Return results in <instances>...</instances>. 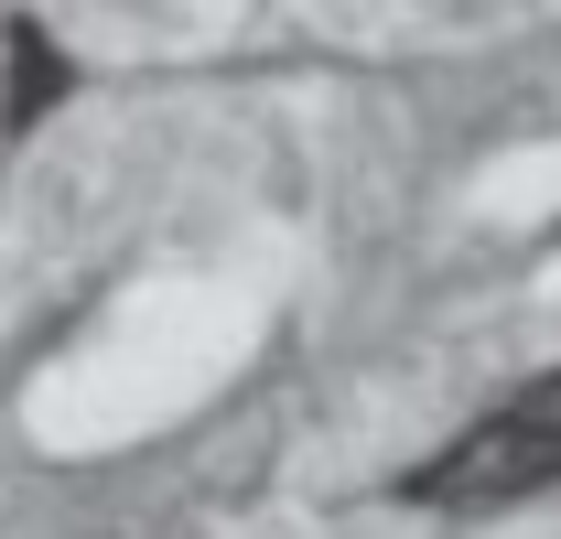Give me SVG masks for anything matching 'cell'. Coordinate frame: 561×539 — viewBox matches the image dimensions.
<instances>
[{"label":"cell","mask_w":561,"mask_h":539,"mask_svg":"<svg viewBox=\"0 0 561 539\" xmlns=\"http://www.w3.org/2000/svg\"><path fill=\"white\" fill-rule=\"evenodd\" d=\"M561 485V367L529 378L507 410H486L476 432H454L432 465L400 474V496L432 518H496V507H529Z\"/></svg>","instance_id":"6da1fadb"},{"label":"cell","mask_w":561,"mask_h":539,"mask_svg":"<svg viewBox=\"0 0 561 539\" xmlns=\"http://www.w3.org/2000/svg\"><path fill=\"white\" fill-rule=\"evenodd\" d=\"M55 98H66V55H55V44H44L22 11H11V98H0V130L22 140L44 108H55Z\"/></svg>","instance_id":"7a4b0ae2"}]
</instances>
